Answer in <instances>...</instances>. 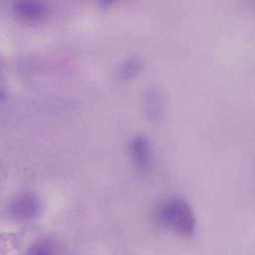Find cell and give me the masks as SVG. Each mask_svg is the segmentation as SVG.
Wrapping results in <instances>:
<instances>
[{"label": "cell", "mask_w": 255, "mask_h": 255, "mask_svg": "<svg viewBox=\"0 0 255 255\" xmlns=\"http://www.w3.org/2000/svg\"><path fill=\"white\" fill-rule=\"evenodd\" d=\"M151 217L159 228L182 238L192 237L197 230L194 210L182 196L171 195L160 199L152 208Z\"/></svg>", "instance_id": "obj_1"}, {"label": "cell", "mask_w": 255, "mask_h": 255, "mask_svg": "<svg viewBox=\"0 0 255 255\" xmlns=\"http://www.w3.org/2000/svg\"><path fill=\"white\" fill-rule=\"evenodd\" d=\"M42 210L40 199L31 192H22L15 196L8 207L11 217L20 222H30L36 219Z\"/></svg>", "instance_id": "obj_2"}, {"label": "cell", "mask_w": 255, "mask_h": 255, "mask_svg": "<svg viewBox=\"0 0 255 255\" xmlns=\"http://www.w3.org/2000/svg\"><path fill=\"white\" fill-rule=\"evenodd\" d=\"M128 153L135 168L142 174L150 172L153 166V155L149 140L143 135L134 136L128 144Z\"/></svg>", "instance_id": "obj_3"}, {"label": "cell", "mask_w": 255, "mask_h": 255, "mask_svg": "<svg viewBox=\"0 0 255 255\" xmlns=\"http://www.w3.org/2000/svg\"><path fill=\"white\" fill-rule=\"evenodd\" d=\"M12 10L18 20L29 24L43 21L49 12L47 4L42 0H16Z\"/></svg>", "instance_id": "obj_4"}, {"label": "cell", "mask_w": 255, "mask_h": 255, "mask_svg": "<svg viewBox=\"0 0 255 255\" xmlns=\"http://www.w3.org/2000/svg\"><path fill=\"white\" fill-rule=\"evenodd\" d=\"M144 110L147 118L151 122H158L163 117L164 100L160 91L151 88L145 93Z\"/></svg>", "instance_id": "obj_5"}, {"label": "cell", "mask_w": 255, "mask_h": 255, "mask_svg": "<svg viewBox=\"0 0 255 255\" xmlns=\"http://www.w3.org/2000/svg\"><path fill=\"white\" fill-rule=\"evenodd\" d=\"M142 68V63L138 58L131 57L125 60L118 68L117 74L122 81H129L136 77Z\"/></svg>", "instance_id": "obj_6"}, {"label": "cell", "mask_w": 255, "mask_h": 255, "mask_svg": "<svg viewBox=\"0 0 255 255\" xmlns=\"http://www.w3.org/2000/svg\"><path fill=\"white\" fill-rule=\"evenodd\" d=\"M27 255H57V249L51 242L41 241L33 245Z\"/></svg>", "instance_id": "obj_7"}, {"label": "cell", "mask_w": 255, "mask_h": 255, "mask_svg": "<svg viewBox=\"0 0 255 255\" xmlns=\"http://www.w3.org/2000/svg\"><path fill=\"white\" fill-rule=\"evenodd\" d=\"M119 1H120V0H99V3H100V5H101L102 7L107 8V7H110V6L114 5L115 3L119 2Z\"/></svg>", "instance_id": "obj_8"}]
</instances>
